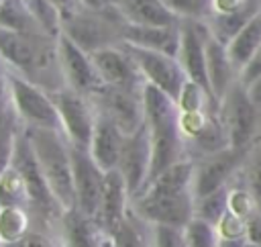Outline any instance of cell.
<instances>
[{"instance_id": "32", "label": "cell", "mask_w": 261, "mask_h": 247, "mask_svg": "<svg viewBox=\"0 0 261 247\" xmlns=\"http://www.w3.org/2000/svg\"><path fill=\"white\" fill-rule=\"evenodd\" d=\"M206 100H214V98L210 96V92H208L206 88H202L200 84L188 80V82L184 84V88H181V92H179L175 104H177L179 112H202Z\"/></svg>"}, {"instance_id": "26", "label": "cell", "mask_w": 261, "mask_h": 247, "mask_svg": "<svg viewBox=\"0 0 261 247\" xmlns=\"http://www.w3.org/2000/svg\"><path fill=\"white\" fill-rule=\"evenodd\" d=\"M27 6L43 35L55 37V39L61 35L63 16L55 0H27Z\"/></svg>"}, {"instance_id": "15", "label": "cell", "mask_w": 261, "mask_h": 247, "mask_svg": "<svg viewBox=\"0 0 261 247\" xmlns=\"http://www.w3.org/2000/svg\"><path fill=\"white\" fill-rule=\"evenodd\" d=\"M90 57L104 86H137L139 84L141 73L126 49L104 45L90 51Z\"/></svg>"}, {"instance_id": "34", "label": "cell", "mask_w": 261, "mask_h": 247, "mask_svg": "<svg viewBox=\"0 0 261 247\" xmlns=\"http://www.w3.org/2000/svg\"><path fill=\"white\" fill-rule=\"evenodd\" d=\"M153 247H186L179 227L153 225Z\"/></svg>"}, {"instance_id": "33", "label": "cell", "mask_w": 261, "mask_h": 247, "mask_svg": "<svg viewBox=\"0 0 261 247\" xmlns=\"http://www.w3.org/2000/svg\"><path fill=\"white\" fill-rule=\"evenodd\" d=\"M110 247H149L139 227L124 216L112 231H110Z\"/></svg>"}, {"instance_id": "10", "label": "cell", "mask_w": 261, "mask_h": 247, "mask_svg": "<svg viewBox=\"0 0 261 247\" xmlns=\"http://www.w3.org/2000/svg\"><path fill=\"white\" fill-rule=\"evenodd\" d=\"M149 167H151V139L149 129L143 122L137 131L124 135L122 151L118 159V171L126 184L128 196H139L147 182H149Z\"/></svg>"}, {"instance_id": "42", "label": "cell", "mask_w": 261, "mask_h": 247, "mask_svg": "<svg viewBox=\"0 0 261 247\" xmlns=\"http://www.w3.org/2000/svg\"><path fill=\"white\" fill-rule=\"evenodd\" d=\"M86 8H92V10H96V8H100L102 4H104V0H80Z\"/></svg>"}, {"instance_id": "43", "label": "cell", "mask_w": 261, "mask_h": 247, "mask_svg": "<svg viewBox=\"0 0 261 247\" xmlns=\"http://www.w3.org/2000/svg\"><path fill=\"white\" fill-rule=\"evenodd\" d=\"M245 247H261V245H253V243H247L245 241Z\"/></svg>"}, {"instance_id": "3", "label": "cell", "mask_w": 261, "mask_h": 247, "mask_svg": "<svg viewBox=\"0 0 261 247\" xmlns=\"http://www.w3.org/2000/svg\"><path fill=\"white\" fill-rule=\"evenodd\" d=\"M133 212L153 225H169L184 229V225L194 216V194L145 190L135 196Z\"/></svg>"}, {"instance_id": "23", "label": "cell", "mask_w": 261, "mask_h": 247, "mask_svg": "<svg viewBox=\"0 0 261 247\" xmlns=\"http://www.w3.org/2000/svg\"><path fill=\"white\" fill-rule=\"evenodd\" d=\"M257 12H259V8L251 0H247L241 8L230 10V12H212V20H210V27H208L210 35L226 45Z\"/></svg>"}, {"instance_id": "31", "label": "cell", "mask_w": 261, "mask_h": 247, "mask_svg": "<svg viewBox=\"0 0 261 247\" xmlns=\"http://www.w3.org/2000/svg\"><path fill=\"white\" fill-rule=\"evenodd\" d=\"M179 20H202L212 14V0H161Z\"/></svg>"}, {"instance_id": "13", "label": "cell", "mask_w": 261, "mask_h": 247, "mask_svg": "<svg viewBox=\"0 0 261 247\" xmlns=\"http://www.w3.org/2000/svg\"><path fill=\"white\" fill-rule=\"evenodd\" d=\"M243 149L226 147L222 151L206 155L200 163L194 165V180H192V194L194 198L206 196L222 186H226V178L237 167Z\"/></svg>"}, {"instance_id": "12", "label": "cell", "mask_w": 261, "mask_h": 247, "mask_svg": "<svg viewBox=\"0 0 261 247\" xmlns=\"http://www.w3.org/2000/svg\"><path fill=\"white\" fill-rule=\"evenodd\" d=\"M210 29L202 20H179V49L177 61L190 82L200 84L208 90L206 78V41ZM210 92V90H208Z\"/></svg>"}, {"instance_id": "8", "label": "cell", "mask_w": 261, "mask_h": 247, "mask_svg": "<svg viewBox=\"0 0 261 247\" xmlns=\"http://www.w3.org/2000/svg\"><path fill=\"white\" fill-rule=\"evenodd\" d=\"M220 125L228 147L243 149L255 129V104L247 88L237 80L220 100Z\"/></svg>"}, {"instance_id": "24", "label": "cell", "mask_w": 261, "mask_h": 247, "mask_svg": "<svg viewBox=\"0 0 261 247\" xmlns=\"http://www.w3.org/2000/svg\"><path fill=\"white\" fill-rule=\"evenodd\" d=\"M0 29L27 35H43L27 6V0H0Z\"/></svg>"}, {"instance_id": "17", "label": "cell", "mask_w": 261, "mask_h": 247, "mask_svg": "<svg viewBox=\"0 0 261 247\" xmlns=\"http://www.w3.org/2000/svg\"><path fill=\"white\" fill-rule=\"evenodd\" d=\"M126 184L118 169L104 174V188L100 198V208L96 214V223L110 235V231L126 216V200H128Z\"/></svg>"}, {"instance_id": "18", "label": "cell", "mask_w": 261, "mask_h": 247, "mask_svg": "<svg viewBox=\"0 0 261 247\" xmlns=\"http://www.w3.org/2000/svg\"><path fill=\"white\" fill-rule=\"evenodd\" d=\"M122 39L126 45H135L141 49L165 53L177 57L179 49V22L169 27H141V24H124Z\"/></svg>"}, {"instance_id": "9", "label": "cell", "mask_w": 261, "mask_h": 247, "mask_svg": "<svg viewBox=\"0 0 261 247\" xmlns=\"http://www.w3.org/2000/svg\"><path fill=\"white\" fill-rule=\"evenodd\" d=\"M69 151H71V176H73L75 208L82 214L96 218L98 208H100L106 171H102L96 165V161L92 159V155L86 147H77V145L69 143Z\"/></svg>"}, {"instance_id": "4", "label": "cell", "mask_w": 261, "mask_h": 247, "mask_svg": "<svg viewBox=\"0 0 261 247\" xmlns=\"http://www.w3.org/2000/svg\"><path fill=\"white\" fill-rule=\"evenodd\" d=\"M51 100L57 108L59 116V127L65 139L71 145L86 147L90 145L94 125H96V112L88 104V96L71 90V88H61L55 92H49Z\"/></svg>"}, {"instance_id": "41", "label": "cell", "mask_w": 261, "mask_h": 247, "mask_svg": "<svg viewBox=\"0 0 261 247\" xmlns=\"http://www.w3.org/2000/svg\"><path fill=\"white\" fill-rule=\"evenodd\" d=\"M253 188H255V192H257V196H261V163L255 167V171H253Z\"/></svg>"}, {"instance_id": "1", "label": "cell", "mask_w": 261, "mask_h": 247, "mask_svg": "<svg viewBox=\"0 0 261 247\" xmlns=\"http://www.w3.org/2000/svg\"><path fill=\"white\" fill-rule=\"evenodd\" d=\"M29 143L33 147L35 159L39 169L61 206V210L75 208V194H73V176H71V151L69 141L59 129H33L24 127Z\"/></svg>"}, {"instance_id": "36", "label": "cell", "mask_w": 261, "mask_h": 247, "mask_svg": "<svg viewBox=\"0 0 261 247\" xmlns=\"http://www.w3.org/2000/svg\"><path fill=\"white\" fill-rule=\"evenodd\" d=\"M0 247H55L51 239H47L41 233H27L22 239L8 243V245H0Z\"/></svg>"}, {"instance_id": "37", "label": "cell", "mask_w": 261, "mask_h": 247, "mask_svg": "<svg viewBox=\"0 0 261 247\" xmlns=\"http://www.w3.org/2000/svg\"><path fill=\"white\" fill-rule=\"evenodd\" d=\"M8 65L2 61L0 57V114L10 106V98H8Z\"/></svg>"}, {"instance_id": "5", "label": "cell", "mask_w": 261, "mask_h": 247, "mask_svg": "<svg viewBox=\"0 0 261 247\" xmlns=\"http://www.w3.org/2000/svg\"><path fill=\"white\" fill-rule=\"evenodd\" d=\"M124 49L133 57L141 78L147 84L163 90L167 96L177 100L184 84L188 82L177 57H171V55H165V53H157V51H149V49H141V47L126 45V43H124Z\"/></svg>"}, {"instance_id": "21", "label": "cell", "mask_w": 261, "mask_h": 247, "mask_svg": "<svg viewBox=\"0 0 261 247\" xmlns=\"http://www.w3.org/2000/svg\"><path fill=\"white\" fill-rule=\"evenodd\" d=\"M102 233L106 231L77 208L63 212L65 247H102Z\"/></svg>"}, {"instance_id": "35", "label": "cell", "mask_w": 261, "mask_h": 247, "mask_svg": "<svg viewBox=\"0 0 261 247\" xmlns=\"http://www.w3.org/2000/svg\"><path fill=\"white\" fill-rule=\"evenodd\" d=\"M261 78V47L255 51V55L245 63V67L239 71V82L245 86V88H249L255 80H259Z\"/></svg>"}, {"instance_id": "16", "label": "cell", "mask_w": 261, "mask_h": 247, "mask_svg": "<svg viewBox=\"0 0 261 247\" xmlns=\"http://www.w3.org/2000/svg\"><path fill=\"white\" fill-rule=\"evenodd\" d=\"M122 141H124V133L118 129V125L104 114H96V125L88 151L102 171H112L118 167Z\"/></svg>"}, {"instance_id": "6", "label": "cell", "mask_w": 261, "mask_h": 247, "mask_svg": "<svg viewBox=\"0 0 261 247\" xmlns=\"http://www.w3.org/2000/svg\"><path fill=\"white\" fill-rule=\"evenodd\" d=\"M22 176L24 186H27V194H29V208H35L41 214H53V212H63L61 206L57 204V200L53 198L41 169L39 163L35 159L33 147L29 143V137L22 131H18L16 141H14V153H12V161H10Z\"/></svg>"}, {"instance_id": "19", "label": "cell", "mask_w": 261, "mask_h": 247, "mask_svg": "<svg viewBox=\"0 0 261 247\" xmlns=\"http://www.w3.org/2000/svg\"><path fill=\"white\" fill-rule=\"evenodd\" d=\"M234 73H239L226 53V45L214 39L212 35L206 41V78H208V90L210 96L220 102L222 96L228 92V88L237 82Z\"/></svg>"}, {"instance_id": "2", "label": "cell", "mask_w": 261, "mask_h": 247, "mask_svg": "<svg viewBox=\"0 0 261 247\" xmlns=\"http://www.w3.org/2000/svg\"><path fill=\"white\" fill-rule=\"evenodd\" d=\"M8 98L10 108L16 114L18 122H22V127L61 131L57 108L51 100V94L12 69L8 71Z\"/></svg>"}, {"instance_id": "44", "label": "cell", "mask_w": 261, "mask_h": 247, "mask_svg": "<svg viewBox=\"0 0 261 247\" xmlns=\"http://www.w3.org/2000/svg\"><path fill=\"white\" fill-rule=\"evenodd\" d=\"M104 2H116V0H104Z\"/></svg>"}, {"instance_id": "29", "label": "cell", "mask_w": 261, "mask_h": 247, "mask_svg": "<svg viewBox=\"0 0 261 247\" xmlns=\"http://www.w3.org/2000/svg\"><path fill=\"white\" fill-rule=\"evenodd\" d=\"M181 233H184L186 247H216L218 245L216 225H212L200 216H192L184 225Z\"/></svg>"}, {"instance_id": "30", "label": "cell", "mask_w": 261, "mask_h": 247, "mask_svg": "<svg viewBox=\"0 0 261 247\" xmlns=\"http://www.w3.org/2000/svg\"><path fill=\"white\" fill-rule=\"evenodd\" d=\"M16 114L12 112V108L8 106L2 114H0V174L10 165L12 161V153H14V141L18 135L16 129Z\"/></svg>"}, {"instance_id": "20", "label": "cell", "mask_w": 261, "mask_h": 247, "mask_svg": "<svg viewBox=\"0 0 261 247\" xmlns=\"http://www.w3.org/2000/svg\"><path fill=\"white\" fill-rule=\"evenodd\" d=\"M114 4L118 14L124 18V24L169 27L179 22V18L171 14L161 0H116Z\"/></svg>"}, {"instance_id": "7", "label": "cell", "mask_w": 261, "mask_h": 247, "mask_svg": "<svg viewBox=\"0 0 261 247\" xmlns=\"http://www.w3.org/2000/svg\"><path fill=\"white\" fill-rule=\"evenodd\" d=\"M55 57L63 73V80L67 82V88L90 98L104 86L96 73L90 53L63 33L55 39Z\"/></svg>"}, {"instance_id": "11", "label": "cell", "mask_w": 261, "mask_h": 247, "mask_svg": "<svg viewBox=\"0 0 261 247\" xmlns=\"http://www.w3.org/2000/svg\"><path fill=\"white\" fill-rule=\"evenodd\" d=\"M94 98L100 102V114L114 120L124 135L143 125L141 88L135 92V86H102Z\"/></svg>"}, {"instance_id": "22", "label": "cell", "mask_w": 261, "mask_h": 247, "mask_svg": "<svg viewBox=\"0 0 261 247\" xmlns=\"http://www.w3.org/2000/svg\"><path fill=\"white\" fill-rule=\"evenodd\" d=\"M261 47V12H257L228 43L226 53L234 65L237 71L245 67V63L255 55V51Z\"/></svg>"}, {"instance_id": "14", "label": "cell", "mask_w": 261, "mask_h": 247, "mask_svg": "<svg viewBox=\"0 0 261 247\" xmlns=\"http://www.w3.org/2000/svg\"><path fill=\"white\" fill-rule=\"evenodd\" d=\"M0 57L8 69L29 78L41 63V45L39 35L14 33L0 29Z\"/></svg>"}, {"instance_id": "40", "label": "cell", "mask_w": 261, "mask_h": 247, "mask_svg": "<svg viewBox=\"0 0 261 247\" xmlns=\"http://www.w3.org/2000/svg\"><path fill=\"white\" fill-rule=\"evenodd\" d=\"M216 247H245V237H228V239H218Z\"/></svg>"}, {"instance_id": "39", "label": "cell", "mask_w": 261, "mask_h": 247, "mask_svg": "<svg viewBox=\"0 0 261 247\" xmlns=\"http://www.w3.org/2000/svg\"><path fill=\"white\" fill-rule=\"evenodd\" d=\"M247 92H249V98L253 100V104L259 106V104H261V78L255 80V82L247 88Z\"/></svg>"}, {"instance_id": "25", "label": "cell", "mask_w": 261, "mask_h": 247, "mask_svg": "<svg viewBox=\"0 0 261 247\" xmlns=\"http://www.w3.org/2000/svg\"><path fill=\"white\" fill-rule=\"evenodd\" d=\"M31 227L27 206H2L0 208V245L22 239Z\"/></svg>"}, {"instance_id": "38", "label": "cell", "mask_w": 261, "mask_h": 247, "mask_svg": "<svg viewBox=\"0 0 261 247\" xmlns=\"http://www.w3.org/2000/svg\"><path fill=\"white\" fill-rule=\"evenodd\" d=\"M245 241L253 245H261V216H251L245 227Z\"/></svg>"}, {"instance_id": "28", "label": "cell", "mask_w": 261, "mask_h": 247, "mask_svg": "<svg viewBox=\"0 0 261 247\" xmlns=\"http://www.w3.org/2000/svg\"><path fill=\"white\" fill-rule=\"evenodd\" d=\"M228 210V192H226V186L206 194V196H200V198H194V216H200L212 225H218L222 220V216L226 214Z\"/></svg>"}, {"instance_id": "27", "label": "cell", "mask_w": 261, "mask_h": 247, "mask_svg": "<svg viewBox=\"0 0 261 247\" xmlns=\"http://www.w3.org/2000/svg\"><path fill=\"white\" fill-rule=\"evenodd\" d=\"M2 206H27L29 208V194L20 171L10 163L0 174V208Z\"/></svg>"}]
</instances>
